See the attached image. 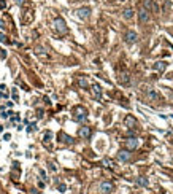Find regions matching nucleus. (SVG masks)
Here are the masks:
<instances>
[{
  "instance_id": "obj_1",
  "label": "nucleus",
  "mask_w": 173,
  "mask_h": 194,
  "mask_svg": "<svg viewBox=\"0 0 173 194\" xmlns=\"http://www.w3.org/2000/svg\"><path fill=\"white\" fill-rule=\"evenodd\" d=\"M52 27H54V30L57 32V33H67V24H65V21L62 18H56L54 19V22H52Z\"/></svg>"
},
{
  "instance_id": "obj_2",
  "label": "nucleus",
  "mask_w": 173,
  "mask_h": 194,
  "mask_svg": "<svg viewBox=\"0 0 173 194\" xmlns=\"http://www.w3.org/2000/svg\"><path fill=\"white\" fill-rule=\"evenodd\" d=\"M73 118H75L76 121H84V119L87 118V110H86L84 107H76V108L73 110Z\"/></svg>"
},
{
  "instance_id": "obj_3",
  "label": "nucleus",
  "mask_w": 173,
  "mask_h": 194,
  "mask_svg": "<svg viewBox=\"0 0 173 194\" xmlns=\"http://www.w3.org/2000/svg\"><path fill=\"white\" fill-rule=\"evenodd\" d=\"M76 14H78L80 19H87L91 16V8L89 7H81V8L76 10Z\"/></svg>"
},
{
  "instance_id": "obj_4",
  "label": "nucleus",
  "mask_w": 173,
  "mask_h": 194,
  "mask_svg": "<svg viewBox=\"0 0 173 194\" xmlns=\"http://www.w3.org/2000/svg\"><path fill=\"white\" fill-rule=\"evenodd\" d=\"M52 137H54V134H52L51 130H46V132H45V135H43V145H45L48 150H51V142H52Z\"/></svg>"
},
{
  "instance_id": "obj_5",
  "label": "nucleus",
  "mask_w": 173,
  "mask_h": 194,
  "mask_svg": "<svg viewBox=\"0 0 173 194\" xmlns=\"http://www.w3.org/2000/svg\"><path fill=\"white\" fill-rule=\"evenodd\" d=\"M130 158H132V153H129V150H122L118 153V159L121 162H127V161H130Z\"/></svg>"
},
{
  "instance_id": "obj_6",
  "label": "nucleus",
  "mask_w": 173,
  "mask_h": 194,
  "mask_svg": "<svg viewBox=\"0 0 173 194\" xmlns=\"http://www.w3.org/2000/svg\"><path fill=\"white\" fill-rule=\"evenodd\" d=\"M137 40H138V35H137V32H133V30H129V32L126 33V42H127L129 45L135 43Z\"/></svg>"
},
{
  "instance_id": "obj_7",
  "label": "nucleus",
  "mask_w": 173,
  "mask_h": 194,
  "mask_svg": "<svg viewBox=\"0 0 173 194\" xmlns=\"http://www.w3.org/2000/svg\"><path fill=\"white\" fill-rule=\"evenodd\" d=\"M113 189H114V186H113V183H110V181H103V183L100 185V191L105 192V194L113 192Z\"/></svg>"
},
{
  "instance_id": "obj_8",
  "label": "nucleus",
  "mask_w": 173,
  "mask_h": 194,
  "mask_svg": "<svg viewBox=\"0 0 173 194\" xmlns=\"http://www.w3.org/2000/svg\"><path fill=\"white\" fill-rule=\"evenodd\" d=\"M92 94H94V97H95L97 100L102 99V88H100V84H97V83L92 84Z\"/></svg>"
},
{
  "instance_id": "obj_9",
  "label": "nucleus",
  "mask_w": 173,
  "mask_h": 194,
  "mask_svg": "<svg viewBox=\"0 0 173 194\" xmlns=\"http://www.w3.org/2000/svg\"><path fill=\"white\" fill-rule=\"evenodd\" d=\"M91 134H92V130L87 126H84V127H81L78 130V135H80V137H83V139H91Z\"/></svg>"
},
{
  "instance_id": "obj_10",
  "label": "nucleus",
  "mask_w": 173,
  "mask_h": 194,
  "mask_svg": "<svg viewBox=\"0 0 173 194\" xmlns=\"http://www.w3.org/2000/svg\"><path fill=\"white\" fill-rule=\"evenodd\" d=\"M146 97L151 102H156V100H159V92H156L154 89H146Z\"/></svg>"
},
{
  "instance_id": "obj_11",
  "label": "nucleus",
  "mask_w": 173,
  "mask_h": 194,
  "mask_svg": "<svg viewBox=\"0 0 173 194\" xmlns=\"http://www.w3.org/2000/svg\"><path fill=\"white\" fill-rule=\"evenodd\" d=\"M138 146V140L137 139H129V140H126V148L129 150V151H133Z\"/></svg>"
},
{
  "instance_id": "obj_12",
  "label": "nucleus",
  "mask_w": 173,
  "mask_h": 194,
  "mask_svg": "<svg viewBox=\"0 0 173 194\" xmlns=\"http://www.w3.org/2000/svg\"><path fill=\"white\" fill-rule=\"evenodd\" d=\"M138 18H140V22H148V19H149V14H148V11L145 10V8H141L140 11H138Z\"/></svg>"
},
{
  "instance_id": "obj_13",
  "label": "nucleus",
  "mask_w": 173,
  "mask_h": 194,
  "mask_svg": "<svg viewBox=\"0 0 173 194\" xmlns=\"http://www.w3.org/2000/svg\"><path fill=\"white\" fill-rule=\"evenodd\" d=\"M126 126L129 127V129H132L133 126H137V121H135V118H133V116H126Z\"/></svg>"
},
{
  "instance_id": "obj_14",
  "label": "nucleus",
  "mask_w": 173,
  "mask_h": 194,
  "mask_svg": "<svg viewBox=\"0 0 173 194\" xmlns=\"http://www.w3.org/2000/svg\"><path fill=\"white\" fill-rule=\"evenodd\" d=\"M119 81H121L122 84H129V83H130V76H129L127 72H122V73L119 75Z\"/></svg>"
},
{
  "instance_id": "obj_15",
  "label": "nucleus",
  "mask_w": 173,
  "mask_h": 194,
  "mask_svg": "<svg viewBox=\"0 0 173 194\" xmlns=\"http://www.w3.org/2000/svg\"><path fill=\"white\" fill-rule=\"evenodd\" d=\"M61 142H64V143H67V145H71V143H75V140L70 137V135H67V134H61Z\"/></svg>"
},
{
  "instance_id": "obj_16",
  "label": "nucleus",
  "mask_w": 173,
  "mask_h": 194,
  "mask_svg": "<svg viewBox=\"0 0 173 194\" xmlns=\"http://www.w3.org/2000/svg\"><path fill=\"white\" fill-rule=\"evenodd\" d=\"M165 69H167V62H164V61H159L154 64V70H157V72H164Z\"/></svg>"
},
{
  "instance_id": "obj_17",
  "label": "nucleus",
  "mask_w": 173,
  "mask_h": 194,
  "mask_svg": "<svg viewBox=\"0 0 173 194\" xmlns=\"http://www.w3.org/2000/svg\"><path fill=\"white\" fill-rule=\"evenodd\" d=\"M122 16H124V19H132L133 18V10L132 8H126L122 11Z\"/></svg>"
},
{
  "instance_id": "obj_18",
  "label": "nucleus",
  "mask_w": 173,
  "mask_h": 194,
  "mask_svg": "<svg viewBox=\"0 0 173 194\" xmlns=\"http://www.w3.org/2000/svg\"><path fill=\"white\" fill-rule=\"evenodd\" d=\"M135 181H137V185H140V186H145V188H146V186L149 185L148 178H145V177H138V178H137Z\"/></svg>"
},
{
  "instance_id": "obj_19",
  "label": "nucleus",
  "mask_w": 173,
  "mask_h": 194,
  "mask_svg": "<svg viewBox=\"0 0 173 194\" xmlns=\"http://www.w3.org/2000/svg\"><path fill=\"white\" fill-rule=\"evenodd\" d=\"M143 7L146 8V11L152 10V0H143Z\"/></svg>"
},
{
  "instance_id": "obj_20",
  "label": "nucleus",
  "mask_w": 173,
  "mask_h": 194,
  "mask_svg": "<svg viewBox=\"0 0 173 194\" xmlns=\"http://www.w3.org/2000/svg\"><path fill=\"white\" fill-rule=\"evenodd\" d=\"M103 164H105L106 167H110V169H113V167H114V162H113L111 159H108V158H105V159H103Z\"/></svg>"
},
{
  "instance_id": "obj_21",
  "label": "nucleus",
  "mask_w": 173,
  "mask_h": 194,
  "mask_svg": "<svg viewBox=\"0 0 173 194\" xmlns=\"http://www.w3.org/2000/svg\"><path fill=\"white\" fill-rule=\"evenodd\" d=\"M171 8V0H165V3H164V11H168Z\"/></svg>"
},
{
  "instance_id": "obj_22",
  "label": "nucleus",
  "mask_w": 173,
  "mask_h": 194,
  "mask_svg": "<svg viewBox=\"0 0 173 194\" xmlns=\"http://www.w3.org/2000/svg\"><path fill=\"white\" fill-rule=\"evenodd\" d=\"M78 84H80V88H87V81L84 78H80L78 80Z\"/></svg>"
},
{
  "instance_id": "obj_23",
  "label": "nucleus",
  "mask_w": 173,
  "mask_h": 194,
  "mask_svg": "<svg viewBox=\"0 0 173 194\" xmlns=\"http://www.w3.org/2000/svg\"><path fill=\"white\" fill-rule=\"evenodd\" d=\"M35 130H37V124L35 123H32V124L27 126V132H35Z\"/></svg>"
},
{
  "instance_id": "obj_24",
  "label": "nucleus",
  "mask_w": 173,
  "mask_h": 194,
  "mask_svg": "<svg viewBox=\"0 0 173 194\" xmlns=\"http://www.w3.org/2000/svg\"><path fill=\"white\" fill-rule=\"evenodd\" d=\"M11 95H13V99H14V100H19V95H17V89H16V88H13Z\"/></svg>"
},
{
  "instance_id": "obj_25",
  "label": "nucleus",
  "mask_w": 173,
  "mask_h": 194,
  "mask_svg": "<svg viewBox=\"0 0 173 194\" xmlns=\"http://www.w3.org/2000/svg\"><path fill=\"white\" fill-rule=\"evenodd\" d=\"M57 189H59V192H65L67 191V186L64 183H59V186H57Z\"/></svg>"
},
{
  "instance_id": "obj_26",
  "label": "nucleus",
  "mask_w": 173,
  "mask_h": 194,
  "mask_svg": "<svg viewBox=\"0 0 173 194\" xmlns=\"http://www.w3.org/2000/svg\"><path fill=\"white\" fill-rule=\"evenodd\" d=\"M0 42H2V43H8V38H7V35L0 33Z\"/></svg>"
},
{
  "instance_id": "obj_27",
  "label": "nucleus",
  "mask_w": 173,
  "mask_h": 194,
  "mask_svg": "<svg viewBox=\"0 0 173 194\" xmlns=\"http://www.w3.org/2000/svg\"><path fill=\"white\" fill-rule=\"evenodd\" d=\"M0 29H2V30H5V29H7V26H5V21H3V19H0Z\"/></svg>"
},
{
  "instance_id": "obj_28",
  "label": "nucleus",
  "mask_w": 173,
  "mask_h": 194,
  "mask_svg": "<svg viewBox=\"0 0 173 194\" xmlns=\"http://www.w3.org/2000/svg\"><path fill=\"white\" fill-rule=\"evenodd\" d=\"M0 57H2V59H5V57H7V51L5 49H0Z\"/></svg>"
},
{
  "instance_id": "obj_29",
  "label": "nucleus",
  "mask_w": 173,
  "mask_h": 194,
  "mask_svg": "<svg viewBox=\"0 0 173 194\" xmlns=\"http://www.w3.org/2000/svg\"><path fill=\"white\" fill-rule=\"evenodd\" d=\"M48 166H49V170H52V172H56V169H57V167H56V164H52V162H49Z\"/></svg>"
},
{
  "instance_id": "obj_30",
  "label": "nucleus",
  "mask_w": 173,
  "mask_h": 194,
  "mask_svg": "<svg viewBox=\"0 0 173 194\" xmlns=\"http://www.w3.org/2000/svg\"><path fill=\"white\" fill-rule=\"evenodd\" d=\"M7 7V3H5V0H0V10H3Z\"/></svg>"
},
{
  "instance_id": "obj_31",
  "label": "nucleus",
  "mask_w": 173,
  "mask_h": 194,
  "mask_svg": "<svg viewBox=\"0 0 173 194\" xmlns=\"http://www.w3.org/2000/svg\"><path fill=\"white\" fill-rule=\"evenodd\" d=\"M3 139H5V140H10V139H11V135H10V134H5V135H3Z\"/></svg>"
},
{
  "instance_id": "obj_32",
  "label": "nucleus",
  "mask_w": 173,
  "mask_h": 194,
  "mask_svg": "<svg viewBox=\"0 0 173 194\" xmlns=\"http://www.w3.org/2000/svg\"><path fill=\"white\" fill-rule=\"evenodd\" d=\"M38 118H43V110H38Z\"/></svg>"
},
{
  "instance_id": "obj_33",
  "label": "nucleus",
  "mask_w": 173,
  "mask_h": 194,
  "mask_svg": "<svg viewBox=\"0 0 173 194\" xmlns=\"http://www.w3.org/2000/svg\"><path fill=\"white\" fill-rule=\"evenodd\" d=\"M40 175H41L43 178H46V173H45V170H40Z\"/></svg>"
},
{
  "instance_id": "obj_34",
  "label": "nucleus",
  "mask_w": 173,
  "mask_h": 194,
  "mask_svg": "<svg viewBox=\"0 0 173 194\" xmlns=\"http://www.w3.org/2000/svg\"><path fill=\"white\" fill-rule=\"evenodd\" d=\"M14 2H16L17 5H22V3H24V0H14Z\"/></svg>"
}]
</instances>
